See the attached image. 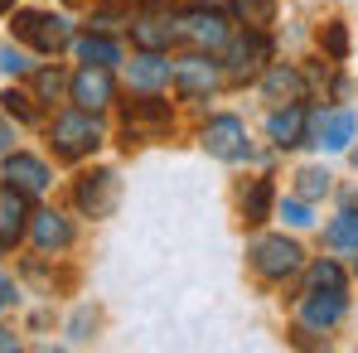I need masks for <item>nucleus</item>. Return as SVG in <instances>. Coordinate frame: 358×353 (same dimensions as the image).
Returning <instances> with one entry per match:
<instances>
[{
  "mask_svg": "<svg viewBox=\"0 0 358 353\" xmlns=\"http://www.w3.org/2000/svg\"><path fill=\"white\" fill-rule=\"evenodd\" d=\"M97 145H102V121H97V112L73 107V112H59L54 126H49V150H54V160H87Z\"/></svg>",
  "mask_w": 358,
  "mask_h": 353,
  "instance_id": "obj_1",
  "label": "nucleus"
},
{
  "mask_svg": "<svg viewBox=\"0 0 358 353\" xmlns=\"http://www.w3.org/2000/svg\"><path fill=\"white\" fill-rule=\"evenodd\" d=\"M247 261H252V271H257L262 281L281 286V281H291V276L305 271V247H300L296 237H286V233L257 237V242L247 247Z\"/></svg>",
  "mask_w": 358,
  "mask_h": 353,
  "instance_id": "obj_2",
  "label": "nucleus"
},
{
  "mask_svg": "<svg viewBox=\"0 0 358 353\" xmlns=\"http://www.w3.org/2000/svg\"><path fill=\"white\" fill-rule=\"evenodd\" d=\"M15 39L20 44H29V49H39V54H63L68 44H73V24L54 15V10H15Z\"/></svg>",
  "mask_w": 358,
  "mask_h": 353,
  "instance_id": "obj_3",
  "label": "nucleus"
},
{
  "mask_svg": "<svg viewBox=\"0 0 358 353\" xmlns=\"http://www.w3.org/2000/svg\"><path fill=\"white\" fill-rule=\"evenodd\" d=\"M266 63H271V34H266V29H247V24H242V34H228V44H223V68H228L233 82L257 78Z\"/></svg>",
  "mask_w": 358,
  "mask_h": 353,
  "instance_id": "obj_4",
  "label": "nucleus"
},
{
  "mask_svg": "<svg viewBox=\"0 0 358 353\" xmlns=\"http://www.w3.org/2000/svg\"><path fill=\"white\" fill-rule=\"evenodd\" d=\"M349 315V295L344 291H305L296 310L300 334H334Z\"/></svg>",
  "mask_w": 358,
  "mask_h": 353,
  "instance_id": "obj_5",
  "label": "nucleus"
},
{
  "mask_svg": "<svg viewBox=\"0 0 358 353\" xmlns=\"http://www.w3.org/2000/svg\"><path fill=\"white\" fill-rule=\"evenodd\" d=\"M68 97H73V107H83V112H107V107L117 102V68L83 63V68L68 78Z\"/></svg>",
  "mask_w": 358,
  "mask_h": 353,
  "instance_id": "obj_6",
  "label": "nucleus"
},
{
  "mask_svg": "<svg viewBox=\"0 0 358 353\" xmlns=\"http://www.w3.org/2000/svg\"><path fill=\"white\" fill-rule=\"evenodd\" d=\"M175 29H179V44H194V49H223L228 44V20H223V10H213V5H194V10H184L175 15Z\"/></svg>",
  "mask_w": 358,
  "mask_h": 353,
  "instance_id": "obj_7",
  "label": "nucleus"
},
{
  "mask_svg": "<svg viewBox=\"0 0 358 353\" xmlns=\"http://www.w3.org/2000/svg\"><path fill=\"white\" fill-rule=\"evenodd\" d=\"M199 145L213 155V160H228V165H238L252 155V141H247V126H242L233 112H223V117H208V126L199 131Z\"/></svg>",
  "mask_w": 358,
  "mask_h": 353,
  "instance_id": "obj_8",
  "label": "nucleus"
},
{
  "mask_svg": "<svg viewBox=\"0 0 358 353\" xmlns=\"http://www.w3.org/2000/svg\"><path fill=\"white\" fill-rule=\"evenodd\" d=\"M165 126H170V102H160L155 92H145L141 102H131V112L121 121V145L131 150V145H145V141H155V136H165Z\"/></svg>",
  "mask_w": 358,
  "mask_h": 353,
  "instance_id": "obj_9",
  "label": "nucleus"
},
{
  "mask_svg": "<svg viewBox=\"0 0 358 353\" xmlns=\"http://www.w3.org/2000/svg\"><path fill=\"white\" fill-rule=\"evenodd\" d=\"M218 78H223V63H213L203 49L170 63V82H175L179 97H208V92L218 87Z\"/></svg>",
  "mask_w": 358,
  "mask_h": 353,
  "instance_id": "obj_10",
  "label": "nucleus"
},
{
  "mask_svg": "<svg viewBox=\"0 0 358 353\" xmlns=\"http://www.w3.org/2000/svg\"><path fill=\"white\" fill-rule=\"evenodd\" d=\"M117 175L112 170H83L78 184H73V199H78V208L87 213V218H107L112 208H117Z\"/></svg>",
  "mask_w": 358,
  "mask_h": 353,
  "instance_id": "obj_11",
  "label": "nucleus"
},
{
  "mask_svg": "<svg viewBox=\"0 0 358 353\" xmlns=\"http://www.w3.org/2000/svg\"><path fill=\"white\" fill-rule=\"evenodd\" d=\"M0 175H5V184H10V189H20V194H29V199L49 194V184H54V170H49L39 155H24V150H5Z\"/></svg>",
  "mask_w": 358,
  "mask_h": 353,
  "instance_id": "obj_12",
  "label": "nucleus"
},
{
  "mask_svg": "<svg viewBox=\"0 0 358 353\" xmlns=\"http://www.w3.org/2000/svg\"><path fill=\"white\" fill-rule=\"evenodd\" d=\"M266 136H271V145H281V150L310 145V107H305V102H281V107L266 117Z\"/></svg>",
  "mask_w": 358,
  "mask_h": 353,
  "instance_id": "obj_13",
  "label": "nucleus"
},
{
  "mask_svg": "<svg viewBox=\"0 0 358 353\" xmlns=\"http://www.w3.org/2000/svg\"><path fill=\"white\" fill-rule=\"evenodd\" d=\"M29 237H34V247L49 257H59V252H68L73 242H78V228L63 218L59 208H39V213H29Z\"/></svg>",
  "mask_w": 358,
  "mask_h": 353,
  "instance_id": "obj_14",
  "label": "nucleus"
},
{
  "mask_svg": "<svg viewBox=\"0 0 358 353\" xmlns=\"http://www.w3.org/2000/svg\"><path fill=\"white\" fill-rule=\"evenodd\" d=\"M126 78H131L136 92H160V87H170V54H160V49H141L136 59L126 63Z\"/></svg>",
  "mask_w": 358,
  "mask_h": 353,
  "instance_id": "obj_15",
  "label": "nucleus"
},
{
  "mask_svg": "<svg viewBox=\"0 0 358 353\" xmlns=\"http://www.w3.org/2000/svg\"><path fill=\"white\" fill-rule=\"evenodd\" d=\"M271 208H276V184H271L266 175L247 179V184H242V194H238L242 223H247V228H262V223L271 218Z\"/></svg>",
  "mask_w": 358,
  "mask_h": 353,
  "instance_id": "obj_16",
  "label": "nucleus"
},
{
  "mask_svg": "<svg viewBox=\"0 0 358 353\" xmlns=\"http://www.w3.org/2000/svg\"><path fill=\"white\" fill-rule=\"evenodd\" d=\"M262 97L266 102H305V78H300L296 68H286V63H266L262 68Z\"/></svg>",
  "mask_w": 358,
  "mask_h": 353,
  "instance_id": "obj_17",
  "label": "nucleus"
},
{
  "mask_svg": "<svg viewBox=\"0 0 358 353\" xmlns=\"http://www.w3.org/2000/svg\"><path fill=\"white\" fill-rule=\"evenodd\" d=\"M131 44H136V49H160V54H170V44H179L175 15H145V20H131Z\"/></svg>",
  "mask_w": 358,
  "mask_h": 353,
  "instance_id": "obj_18",
  "label": "nucleus"
},
{
  "mask_svg": "<svg viewBox=\"0 0 358 353\" xmlns=\"http://www.w3.org/2000/svg\"><path fill=\"white\" fill-rule=\"evenodd\" d=\"M29 233V194H20V189H0V242L10 247V242H20V237Z\"/></svg>",
  "mask_w": 358,
  "mask_h": 353,
  "instance_id": "obj_19",
  "label": "nucleus"
},
{
  "mask_svg": "<svg viewBox=\"0 0 358 353\" xmlns=\"http://www.w3.org/2000/svg\"><path fill=\"white\" fill-rule=\"evenodd\" d=\"M358 136V117L354 112H329V117L315 126V136H310V145H324V150H349V141Z\"/></svg>",
  "mask_w": 358,
  "mask_h": 353,
  "instance_id": "obj_20",
  "label": "nucleus"
},
{
  "mask_svg": "<svg viewBox=\"0 0 358 353\" xmlns=\"http://www.w3.org/2000/svg\"><path fill=\"white\" fill-rule=\"evenodd\" d=\"M73 49H78L83 63H97V68H117L121 63V44L107 39V34H83V39H73Z\"/></svg>",
  "mask_w": 358,
  "mask_h": 353,
  "instance_id": "obj_21",
  "label": "nucleus"
},
{
  "mask_svg": "<svg viewBox=\"0 0 358 353\" xmlns=\"http://www.w3.org/2000/svg\"><path fill=\"white\" fill-rule=\"evenodd\" d=\"M39 97H29V92H20V87H5V97H0V112L10 121H20V126H39V107H34Z\"/></svg>",
  "mask_w": 358,
  "mask_h": 353,
  "instance_id": "obj_22",
  "label": "nucleus"
},
{
  "mask_svg": "<svg viewBox=\"0 0 358 353\" xmlns=\"http://www.w3.org/2000/svg\"><path fill=\"white\" fill-rule=\"evenodd\" d=\"M344 286H349V276H344V266L329 261V257L305 271V291H344Z\"/></svg>",
  "mask_w": 358,
  "mask_h": 353,
  "instance_id": "obj_23",
  "label": "nucleus"
},
{
  "mask_svg": "<svg viewBox=\"0 0 358 353\" xmlns=\"http://www.w3.org/2000/svg\"><path fill=\"white\" fill-rule=\"evenodd\" d=\"M324 242L339 247V252H358V208H344V213L324 228Z\"/></svg>",
  "mask_w": 358,
  "mask_h": 353,
  "instance_id": "obj_24",
  "label": "nucleus"
},
{
  "mask_svg": "<svg viewBox=\"0 0 358 353\" xmlns=\"http://www.w3.org/2000/svg\"><path fill=\"white\" fill-rule=\"evenodd\" d=\"M233 15L247 29H266L276 20V0H233Z\"/></svg>",
  "mask_w": 358,
  "mask_h": 353,
  "instance_id": "obj_25",
  "label": "nucleus"
},
{
  "mask_svg": "<svg viewBox=\"0 0 358 353\" xmlns=\"http://www.w3.org/2000/svg\"><path fill=\"white\" fill-rule=\"evenodd\" d=\"M34 92H39V102H49V107H54L63 92H68V78H63L59 63H54V68H39V73H34Z\"/></svg>",
  "mask_w": 358,
  "mask_h": 353,
  "instance_id": "obj_26",
  "label": "nucleus"
},
{
  "mask_svg": "<svg viewBox=\"0 0 358 353\" xmlns=\"http://www.w3.org/2000/svg\"><path fill=\"white\" fill-rule=\"evenodd\" d=\"M276 218H286L291 228H310L315 223V213H310V199H276V208H271Z\"/></svg>",
  "mask_w": 358,
  "mask_h": 353,
  "instance_id": "obj_27",
  "label": "nucleus"
},
{
  "mask_svg": "<svg viewBox=\"0 0 358 353\" xmlns=\"http://www.w3.org/2000/svg\"><path fill=\"white\" fill-rule=\"evenodd\" d=\"M320 44L329 49V59H334V63H344V59H349V29H344L339 20H329V24H324V34H320Z\"/></svg>",
  "mask_w": 358,
  "mask_h": 353,
  "instance_id": "obj_28",
  "label": "nucleus"
},
{
  "mask_svg": "<svg viewBox=\"0 0 358 353\" xmlns=\"http://www.w3.org/2000/svg\"><path fill=\"white\" fill-rule=\"evenodd\" d=\"M296 179H300V199H320V194H329V170H320V165H305Z\"/></svg>",
  "mask_w": 358,
  "mask_h": 353,
  "instance_id": "obj_29",
  "label": "nucleus"
},
{
  "mask_svg": "<svg viewBox=\"0 0 358 353\" xmlns=\"http://www.w3.org/2000/svg\"><path fill=\"white\" fill-rule=\"evenodd\" d=\"M0 73H5V78H24V73H29V59L5 44V49H0Z\"/></svg>",
  "mask_w": 358,
  "mask_h": 353,
  "instance_id": "obj_30",
  "label": "nucleus"
},
{
  "mask_svg": "<svg viewBox=\"0 0 358 353\" xmlns=\"http://www.w3.org/2000/svg\"><path fill=\"white\" fill-rule=\"evenodd\" d=\"M10 145H15V121H10V117H0V155H5Z\"/></svg>",
  "mask_w": 358,
  "mask_h": 353,
  "instance_id": "obj_31",
  "label": "nucleus"
},
{
  "mask_svg": "<svg viewBox=\"0 0 358 353\" xmlns=\"http://www.w3.org/2000/svg\"><path fill=\"white\" fill-rule=\"evenodd\" d=\"M10 300H15V281H5V276H0V305H10Z\"/></svg>",
  "mask_w": 358,
  "mask_h": 353,
  "instance_id": "obj_32",
  "label": "nucleus"
},
{
  "mask_svg": "<svg viewBox=\"0 0 358 353\" xmlns=\"http://www.w3.org/2000/svg\"><path fill=\"white\" fill-rule=\"evenodd\" d=\"M0 349H20V339H15V334H5V329H0Z\"/></svg>",
  "mask_w": 358,
  "mask_h": 353,
  "instance_id": "obj_33",
  "label": "nucleus"
},
{
  "mask_svg": "<svg viewBox=\"0 0 358 353\" xmlns=\"http://www.w3.org/2000/svg\"><path fill=\"white\" fill-rule=\"evenodd\" d=\"M10 5H15V0H0V15H5V10H10Z\"/></svg>",
  "mask_w": 358,
  "mask_h": 353,
  "instance_id": "obj_34",
  "label": "nucleus"
},
{
  "mask_svg": "<svg viewBox=\"0 0 358 353\" xmlns=\"http://www.w3.org/2000/svg\"><path fill=\"white\" fill-rule=\"evenodd\" d=\"M0 257H5V242H0Z\"/></svg>",
  "mask_w": 358,
  "mask_h": 353,
  "instance_id": "obj_35",
  "label": "nucleus"
},
{
  "mask_svg": "<svg viewBox=\"0 0 358 353\" xmlns=\"http://www.w3.org/2000/svg\"><path fill=\"white\" fill-rule=\"evenodd\" d=\"M354 165H358V150H354Z\"/></svg>",
  "mask_w": 358,
  "mask_h": 353,
  "instance_id": "obj_36",
  "label": "nucleus"
},
{
  "mask_svg": "<svg viewBox=\"0 0 358 353\" xmlns=\"http://www.w3.org/2000/svg\"><path fill=\"white\" fill-rule=\"evenodd\" d=\"M354 276H358V261H354Z\"/></svg>",
  "mask_w": 358,
  "mask_h": 353,
  "instance_id": "obj_37",
  "label": "nucleus"
},
{
  "mask_svg": "<svg viewBox=\"0 0 358 353\" xmlns=\"http://www.w3.org/2000/svg\"><path fill=\"white\" fill-rule=\"evenodd\" d=\"M203 5H213V0H203Z\"/></svg>",
  "mask_w": 358,
  "mask_h": 353,
  "instance_id": "obj_38",
  "label": "nucleus"
}]
</instances>
